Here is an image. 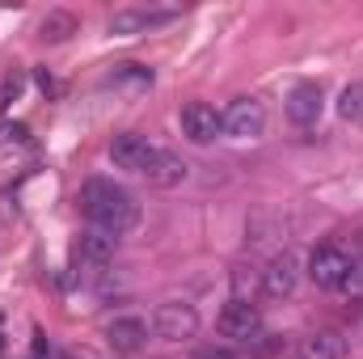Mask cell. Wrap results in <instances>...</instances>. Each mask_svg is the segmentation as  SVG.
Wrapping results in <instances>:
<instances>
[{"instance_id": "obj_1", "label": "cell", "mask_w": 363, "mask_h": 359, "mask_svg": "<svg viewBox=\"0 0 363 359\" xmlns=\"http://www.w3.org/2000/svg\"><path fill=\"white\" fill-rule=\"evenodd\" d=\"M77 203H81L85 220H89L97 233H106V237H123V233H131V228L140 224V203H135V194H131L127 186L110 182V178H89L81 186Z\"/></svg>"}, {"instance_id": "obj_2", "label": "cell", "mask_w": 363, "mask_h": 359, "mask_svg": "<svg viewBox=\"0 0 363 359\" xmlns=\"http://www.w3.org/2000/svg\"><path fill=\"white\" fill-rule=\"evenodd\" d=\"M110 161L127 174L157 182V186H178V182H186V170H190L182 157L157 148L148 136H135V131H123V136L110 140Z\"/></svg>"}, {"instance_id": "obj_3", "label": "cell", "mask_w": 363, "mask_h": 359, "mask_svg": "<svg viewBox=\"0 0 363 359\" xmlns=\"http://www.w3.org/2000/svg\"><path fill=\"white\" fill-rule=\"evenodd\" d=\"M148 330H152L157 338H165V343L194 338V334H199V313H194V304H186V300H165V304L152 309Z\"/></svg>"}, {"instance_id": "obj_4", "label": "cell", "mask_w": 363, "mask_h": 359, "mask_svg": "<svg viewBox=\"0 0 363 359\" xmlns=\"http://www.w3.org/2000/svg\"><path fill=\"white\" fill-rule=\"evenodd\" d=\"M216 330H220L224 338L250 347L254 338H262V309L250 304V300H228V304L220 309V317H216Z\"/></svg>"}, {"instance_id": "obj_5", "label": "cell", "mask_w": 363, "mask_h": 359, "mask_svg": "<svg viewBox=\"0 0 363 359\" xmlns=\"http://www.w3.org/2000/svg\"><path fill=\"white\" fill-rule=\"evenodd\" d=\"M224 118V136L228 140H258L267 131V106L258 97H237L228 101V110L220 114Z\"/></svg>"}, {"instance_id": "obj_6", "label": "cell", "mask_w": 363, "mask_h": 359, "mask_svg": "<svg viewBox=\"0 0 363 359\" xmlns=\"http://www.w3.org/2000/svg\"><path fill=\"white\" fill-rule=\"evenodd\" d=\"M351 254L342 250V245H334V241H325V245H317L313 254H308V279L317 283V287H342V279H347V270H351Z\"/></svg>"}, {"instance_id": "obj_7", "label": "cell", "mask_w": 363, "mask_h": 359, "mask_svg": "<svg viewBox=\"0 0 363 359\" xmlns=\"http://www.w3.org/2000/svg\"><path fill=\"white\" fill-rule=\"evenodd\" d=\"M178 123H182V136L194 140V144H211V140L224 136V118H220V110L207 106V101H186L182 114H178Z\"/></svg>"}, {"instance_id": "obj_8", "label": "cell", "mask_w": 363, "mask_h": 359, "mask_svg": "<svg viewBox=\"0 0 363 359\" xmlns=\"http://www.w3.org/2000/svg\"><path fill=\"white\" fill-rule=\"evenodd\" d=\"M114 250H118V237H106V233H81V241H77V270H85V279L93 275H101V270L114 263Z\"/></svg>"}, {"instance_id": "obj_9", "label": "cell", "mask_w": 363, "mask_h": 359, "mask_svg": "<svg viewBox=\"0 0 363 359\" xmlns=\"http://www.w3.org/2000/svg\"><path fill=\"white\" fill-rule=\"evenodd\" d=\"M296 283H300V258H296L291 250L274 254L271 263L262 267V296H271V300L291 296V292H296Z\"/></svg>"}, {"instance_id": "obj_10", "label": "cell", "mask_w": 363, "mask_h": 359, "mask_svg": "<svg viewBox=\"0 0 363 359\" xmlns=\"http://www.w3.org/2000/svg\"><path fill=\"white\" fill-rule=\"evenodd\" d=\"M106 343H110V351H118V355H135V351L148 347V321H144V317H114V321L106 326Z\"/></svg>"}, {"instance_id": "obj_11", "label": "cell", "mask_w": 363, "mask_h": 359, "mask_svg": "<svg viewBox=\"0 0 363 359\" xmlns=\"http://www.w3.org/2000/svg\"><path fill=\"white\" fill-rule=\"evenodd\" d=\"M178 9H118L110 17V34H148L152 26L174 21Z\"/></svg>"}, {"instance_id": "obj_12", "label": "cell", "mask_w": 363, "mask_h": 359, "mask_svg": "<svg viewBox=\"0 0 363 359\" xmlns=\"http://www.w3.org/2000/svg\"><path fill=\"white\" fill-rule=\"evenodd\" d=\"M321 110H325L321 85H296V89L287 93V118H291L296 127H313V123L321 118Z\"/></svg>"}, {"instance_id": "obj_13", "label": "cell", "mask_w": 363, "mask_h": 359, "mask_svg": "<svg viewBox=\"0 0 363 359\" xmlns=\"http://www.w3.org/2000/svg\"><path fill=\"white\" fill-rule=\"evenodd\" d=\"M300 359H347V338L338 330H317L300 343Z\"/></svg>"}, {"instance_id": "obj_14", "label": "cell", "mask_w": 363, "mask_h": 359, "mask_svg": "<svg viewBox=\"0 0 363 359\" xmlns=\"http://www.w3.org/2000/svg\"><path fill=\"white\" fill-rule=\"evenodd\" d=\"M262 296V267H254V263H241V267H233V300H258Z\"/></svg>"}, {"instance_id": "obj_15", "label": "cell", "mask_w": 363, "mask_h": 359, "mask_svg": "<svg viewBox=\"0 0 363 359\" xmlns=\"http://www.w3.org/2000/svg\"><path fill=\"white\" fill-rule=\"evenodd\" d=\"M72 34H77V17L64 13V9H51V13L38 21V38H43V43H64V38H72Z\"/></svg>"}, {"instance_id": "obj_16", "label": "cell", "mask_w": 363, "mask_h": 359, "mask_svg": "<svg viewBox=\"0 0 363 359\" xmlns=\"http://www.w3.org/2000/svg\"><path fill=\"white\" fill-rule=\"evenodd\" d=\"M338 114L347 123H363V81H351L347 89L338 93Z\"/></svg>"}, {"instance_id": "obj_17", "label": "cell", "mask_w": 363, "mask_h": 359, "mask_svg": "<svg viewBox=\"0 0 363 359\" xmlns=\"http://www.w3.org/2000/svg\"><path fill=\"white\" fill-rule=\"evenodd\" d=\"M110 85H135V89H148V85H152V68H144V64H118L114 77H110Z\"/></svg>"}, {"instance_id": "obj_18", "label": "cell", "mask_w": 363, "mask_h": 359, "mask_svg": "<svg viewBox=\"0 0 363 359\" xmlns=\"http://www.w3.org/2000/svg\"><path fill=\"white\" fill-rule=\"evenodd\" d=\"M21 93H26V72H21V68H9V72L0 77V114H4Z\"/></svg>"}, {"instance_id": "obj_19", "label": "cell", "mask_w": 363, "mask_h": 359, "mask_svg": "<svg viewBox=\"0 0 363 359\" xmlns=\"http://www.w3.org/2000/svg\"><path fill=\"white\" fill-rule=\"evenodd\" d=\"M34 136L26 123H0V148H30Z\"/></svg>"}, {"instance_id": "obj_20", "label": "cell", "mask_w": 363, "mask_h": 359, "mask_svg": "<svg viewBox=\"0 0 363 359\" xmlns=\"http://www.w3.org/2000/svg\"><path fill=\"white\" fill-rule=\"evenodd\" d=\"M342 292H351V296H363V263H351L347 279H342Z\"/></svg>"}, {"instance_id": "obj_21", "label": "cell", "mask_w": 363, "mask_h": 359, "mask_svg": "<svg viewBox=\"0 0 363 359\" xmlns=\"http://www.w3.org/2000/svg\"><path fill=\"white\" fill-rule=\"evenodd\" d=\"M190 359H237V355H233L228 347H199Z\"/></svg>"}, {"instance_id": "obj_22", "label": "cell", "mask_w": 363, "mask_h": 359, "mask_svg": "<svg viewBox=\"0 0 363 359\" xmlns=\"http://www.w3.org/2000/svg\"><path fill=\"white\" fill-rule=\"evenodd\" d=\"M355 330L363 334V304H359V313H355Z\"/></svg>"}]
</instances>
